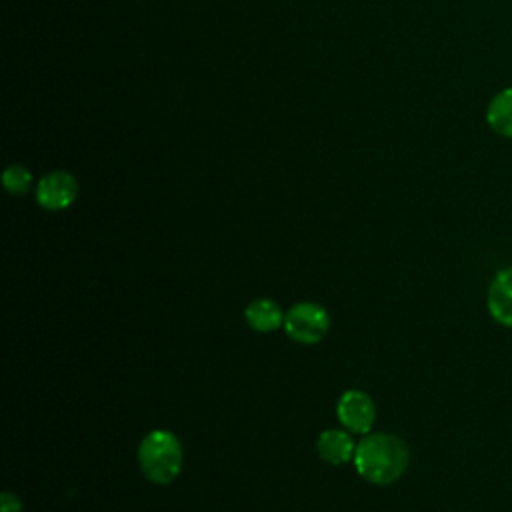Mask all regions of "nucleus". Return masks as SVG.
I'll return each mask as SVG.
<instances>
[{"mask_svg":"<svg viewBox=\"0 0 512 512\" xmlns=\"http://www.w3.org/2000/svg\"><path fill=\"white\" fill-rule=\"evenodd\" d=\"M410 464V450L406 442L394 434H370L356 444L354 466L356 472L378 486L396 482Z\"/></svg>","mask_w":512,"mask_h":512,"instance_id":"obj_1","label":"nucleus"},{"mask_svg":"<svg viewBox=\"0 0 512 512\" xmlns=\"http://www.w3.org/2000/svg\"><path fill=\"white\" fill-rule=\"evenodd\" d=\"M182 444L170 430H152L138 446L142 474L154 484H170L182 470Z\"/></svg>","mask_w":512,"mask_h":512,"instance_id":"obj_2","label":"nucleus"},{"mask_svg":"<svg viewBox=\"0 0 512 512\" xmlns=\"http://www.w3.org/2000/svg\"><path fill=\"white\" fill-rule=\"evenodd\" d=\"M330 328V316L324 306L316 302L294 304L284 318L286 334L300 344L320 342Z\"/></svg>","mask_w":512,"mask_h":512,"instance_id":"obj_3","label":"nucleus"},{"mask_svg":"<svg viewBox=\"0 0 512 512\" xmlns=\"http://www.w3.org/2000/svg\"><path fill=\"white\" fill-rule=\"evenodd\" d=\"M340 424L356 434H366L376 420V406L362 390H346L336 404Z\"/></svg>","mask_w":512,"mask_h":512,"instance_id":"obj_4","label":"nucleus"},{"mask_svg":"<svg viewBox=\"0 0 512 512\" xmlns=\"http://www.w3.org/2000/svg\"><path fill=\"white\" fill-rule=\"evenodd\" d=\"M78 194V182L70 172L56 170L40 178L36 186V200L46 210L68 208Z\"/></svg>","mask_w":512,"mask_h":512,"instance_id":"obj_5","label":"nucleus"},{"mask_svg":"<svg viewBox=\"0 0 512 512\" xmlns=\"http://www.w3.org/2000/svg\"><path fill=\"white\" fill-rule=\"evenodd\" d=\"M486 308L496 324L512 328V266L498 270L490 280Z\"/></svg>","mask_w":512,"mask_h":512,"instance_id":"obj_6","label":"nucleus"},{"mask_svg":"<svg viewBox=\"0 0 512 512\" xmlns=\"http://www.w3.org/2000/svg\"><path fill=\"white\" fill-rule=\"evenodd\" d=\"M316 448L324 462L336 464V466L344 464L348 460H354V452H356V446H354L350 434L344 430H338V428L324 430L318 436Z\"/></svg>","mask_w":512,"mask_h":512,"instance_id":"obj_7","label":"nucleus"},{"mask_svg":"<svg viewBox=\"0 0 512 512\" xmlns=\"http://www.w3.org/2000/svg\"><path fill=\"white\" fill-rule=\"evenodd\" d=\"M244 318H246L248 326L254 332L266 334V332H274L280 326H284L286 314L282 312V308L274 300H270V298H256V300H252L246 306Z\"/></svg>","mask_w":512,"mask_h":512,"instance_id":"obj_8","label":"nucleus"},{"mask_svg":"<svg viewBox=\"0 0 512 512\" xmlns=\"http://www.w3.org/2000/svg\"><path fill=\"white\" fill-rule=\"evenodd\" d=\"M486 122L498 136L512 138V88H504L492 96L486 108Z\"/></svg>","mask_w":512,"mask_h":512,"instance_id":"obj_9","label":"nucleus"},{"mask_svg":"<svg viewBox=\"0 0 512 512\" xmlns=\"http://www.w3.org/2000/svg\"><path fill=\"white\" fill-rule=\"evenodd\" d=\"M2 182L10 194H26L32 186V174L24 166L12 164L4 170Z\"/></svg>","mask_w":512,"mask_h":512,"instance_id":"obj_10","label":"nucleus"},{"mask_svg":"<svg viewBox=\"0 0 512 512\" xmlns=\"http://www.w3.org/2000/svg\"><path fill=\"white\" fill-rule=\"evenodd\" d=\"M0 512H22L20 498L12 492H2L0 496Z\"/></svg>","mask_w":512,"mask_h":512,"instance_id":"obj_11","label":"nucleus"}]
</instances>
